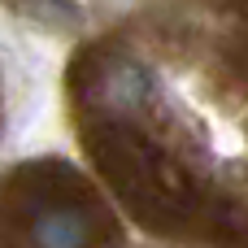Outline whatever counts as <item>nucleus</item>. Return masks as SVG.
<instances>
[{
  "mask_svg": "<svg viewBox=\"0 0 248 248\" xmlns=\"http://www.w3.org/2000/svg\"><path fill=\"white\" fill-rule=\"evenodd\" d=\"M87 100H92L96 113L131 122V118H140V113L153 109V100H157V74H153V65H144L135 57H109V61L96 65V74L87 83Z\"/></svg>",
  "mask_w": 248,
  "mask_h": 248,
  "instance_id": "obj_1",
  "label": "nucleus"
},
{
  "mask_svg": "<svg viewBox=\"0 0 248 248\" xmlns=\"http://www.w3.org/2000/svg\"><path fill=\"white\" fill-rule=\"evenodd\" d=\"M26 235H31V248H92L96 227H92V214L78 205H44L35 209Z\"/></svg>",
  "mask_w": 248,
  "mask_h": 248,
  "instance_id": "obj_2",
  "label": "nucleus"
}]
</instances>
